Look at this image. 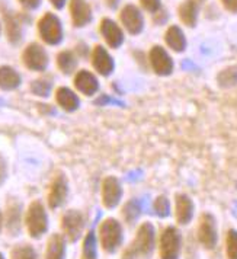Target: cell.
I'll return each mask as SVG.
<instances>
[{"mask_svg": "<svg viewBox=\"0 0 237 259\" xmlns=\"http://www.w3.org/2000/svg\"><path fill=\"white\" fill-rule=\"evenodd\" d=\"M225 253H227V259H237V230L234 229L227 232Z\"/></svg>", "mask_w": 237, "mask_h": 259, "instance_id": "83f0119b", "label": "cell"}, {"mask_svg": "<svg viewBox=\"0 0 237 259\" xmlns=\"http://www.w3.org/2000/svg\"><path fill=\"white\" fill-rule=\"evenodd\" d=\"M92 63H93V67L96 69V71L102 76H109L115 69L114 59L111 57L107 48L102 47V46H96L95 50H93Z\"/></svg>", "mask_w": 237, "mask_h": 259, "instance_id": "5bb4252c", "label": "cell"}, {"mask_svg": "<svg viewBox=\"0 0 237 259\" xmlns=\"http://www.w3.org/2000/svg\"><path fill=\"white\" fill-rule=\"evenodd\" d=\"M0 259H5V256H3V255H2V253H0Z\"/></svg>", "mask_w": 237, "mask_h": 259, "instance_id": "ab89813d", "label": "cell"}, {"mask_svg": "<svg viewBox=\"0 0 237 259\" xmlns=\"http://www.w3.org/2000/svg\"><path fill=\"white\" fill-rule=\"evenodd\" d=\"M160 258L162 259H178L182 250V236L176 227L169 226L163 230L160 236Z\"/></svg>", "mask_w": 237, "mask_h": 259, "instance_id": "5b68a950", "label": "cell"}, {"mask_svg": "<svg viewBox=\"0 0 237 259\" xmlns=\"http://www.w3.org/2000/svg\"><path fill=\"white\" fill-rule=\"evenodd\" d=\"M194 217V202L186 194H179L176 197V220L179 224L186 226Z\"/></svg>", "mask_w": 237, "mask_h": 259, "instance_id": "ac0fdd59", "label": "cell"}, {"mask_svg": "<svg viewBox=\"0 0 237 259\" xmlns=\"http://www.w3.org/2000/svg\"><path fill=\"white\" fill-rule=\"evenodd\" d=\"M149 59H150V64H152L153 70L159 76H169V74H172V71L175 69L173 59L170 57L166 48L160 47V46H154L150 50Z\"/></svg>", "mask_w": 237, "mask_h": 259, "instance_id": "30bf717a", "label": "cell"}, {"mask_svg": "<svg viewBox=\"0 0 237 259\" xmlns=\"http://www.w3.org/2000/svg\"><path fill=\"white\" fill-rule=\"evenodd\" d=\"M223 76H227V79L220 80L221 83H228V84H234L237 82V69H230V70H224L221 73Z\"/></svg>", "mask_w": 237, "mask_h": 259, "instance_id": "d6a6232c", "label": "cell"}, {"mask_svg": "<svg viewBox=\"0 0 237 259\" xmlns=\"http://www.w3.org/2000/svg\"><path fill=\"white\" fill-rule=\"evenodd\" d=\"M124 240L122 226L115 219H107L99 227V242L104 250L109 253L115 252Z\"/></svg>", "mask_w": 237, "mask_h": 259, "instance_id": "3957f363", "label": "cell"}, {"mask_svg": "<svg viewBox=\"0 0 237 259\" xmlns=\"http://www.w3.org/2000/svg\"><path fill=\"white\" fill-rule=\"evenodd\" d=\"M6 163H5V160L0 157V185L5 182V179H6Z\"/></svg>", "mask_w": 237, "mask_h": 259, "instance_id": "d590c367", "label": "cell"}, {"mask_svg": "<svg viewBox=\"0 0 237 259\" xmlns=\"http://www.w3.org/2000/svg\"><path fill=\"white\" fill-rule=\"evenodd\" d=\"M221 3L228 12L237 13V0H221Z\"/></svg>", "mask_w": 237, "mask_h": 259, "instance_id": "e575fe53", "label": "cell"}, {"mask_svg": "<svg viewBox=\"0 0 237 259\" xmlns=\"http://www.w3.org/2000/svg\"><path fill=\"white\" fill-rule=\"evenodd\" d=\"M2 224H3V215H2V212H0V230H2Z\"/></svg>", "mask_w": 237, "mask_h": 259, "instance_id": "f35d334b", "label": "cell"}, {"mask_svg": "<svg viewBox=\"0 0 237 259\" xmlns=\"http://www.w3.org/2000/svg\"><path fill=\"white\" fill-rule=\"evenodd\" d=\"M47 259H64L66 258V239L61 235H53L48 240Z\"/></svg>", "mask_w": 237, "mask_h": 259, "instance_id": "603a6c76", "label": "cell"}, {"mask_svg": "<svg viewBox=\"0 0 237 259\" xmlns=\"http://www.w3.org/2000/svg\"><path fill=\"white\" fill-rule=\"evenodd\" d=\"M22 60H24V64L28 69L35 71L45 70L48 66V61H50L45 48L39 46V44H36V42H32V44H29L28 47L25 48Z\"/></svg>", "mask_w": 237, "mask_h": 259, "instance_id": "9c48e42d", "label": "cell"}, {"mask_svg": "<svg viewBox=\"0 0 237 259\" xmlns=\"http://www.w3.org/2000/svg\"><path fill=\"white\" fill-rule=\"evenodd\" d=\"M5 28H6V35L11 44L16 46L22 41L24 31H22V24L21 21L12 15V13H5Z\"/></svg>", "mask_w": 237, "mask_h": 259, "instance_id": "ffe728a7", "label": "cell"}, {"mask_svg": "<svg viewBox=\"0 0 237 259\" xmlns=\"http://www.w3.org/2000/svg\"><path fill=\"white\" fill-rule=\"evenodd\" d=\"M70 15L73 25L77 28H83L92 22V8L86 0H71Z\"/></svg>", "mask_w": 237, "mask_h": 259, "instance_id": "7c38bea8", "label": "cell"}, {"mask_svg": "<svg viewBox=\"0 0 237 259\" xmlns=\"http://www.w3.org/2000/svg\"><path fill=\"white\" fill-rule=\"evenodd\" d=\"M69 194V187H67V181L64 177H57L53 184L51 188L48 192V204L51 208H59L60 205H63V202L67 198Z\"/></svg>", "mask_w": 237, "mask_h": 259, "instance_id": "9a60e30c", "label": "cell"}, {"mask_svg": "<svg viewBox=\"0 0 237 259\" xmlns=\"http://www.w3.org/2000/svg\"><path fill=\"white\" fill-rule=\"evenodd\" d=\"M165 41H166L167 47L170 48L172 51H175V53H183L188 47V41H186L185 32L178 25H170L167 28L166 34H165Z\"/></svg>", "mask_w": 237, "mask_h": 259, "instance_id": "e0dca14e", "label": "cell"}, {"mask_svg": "<svg viewBox=\"0 0 237 259\" xmlns=\"http://www.w3.org/2000/svg\"><path fill=\"white\" fill-rule=\"evenodd\" d=\"M26 229L31 237L34 239H39L41 236L47 232L48 229V215L42 202L39 201H34L28 211H26Z\"/></svg>", "mask_w": 237, "mask_h": 259, "instance_id": "277c9868", "label": "cell"}, {"mask_svg": "<svg viewBox=\"0 0 237 259\" xmlns=\"http://www.w3.org/2000/svg\"><path fill=\"white\" fill-rule=\"evenodd\" d=\"M99 31H101L104 39L107 41V44L111 48H119L124 44V39H125L124 31L115 21H112L109 18L102 19Z\"/></svg>", "mask_w": 237, "mask_h": 259, "instance_id": "8fae6325", "label": "cell"}, {"mask_svg": "<svg viewBox=\"0 0 237 259\" xmlns=\"http://www.w3.org/2000/svg\"><path fill=\"white\" fill-rule=\"evenodd\" d=\"M198 239L205 249H214L217 246L218 229H217V222H215L213 214L205 212L201 215L200 226H198Z\"/></svg>", "mask_w": 237, "mask_h": 259, "instance_id": "8992f818", "label": "cell"}, {"mask_svg": "<svg viewBox=\"0 0 237 259\" xmlns=\"http://www.w3.org/2000/svg\"><path fill=\"white\" fill-rule=\"evenodd\" d=\"M57 102L63 106L66 111H74L79 108V98L69 88H60L57 91Z\"/></svg>", "mask_w": 237, "mask_h": 259, "instance_id": "cb8c5ba5", "label": "cell"}, {"mask_svg": "<svg viewBox=\"0 0 237 259\" xmlns=\"http://www.w3.org/2000/svg\"><path fill=\"white\" fill-rule=\"evenodd\" d=\"M122 197V188L117 178L109 177L104 181L102 185V201L107 208H114L117 207Z\"/></svg>", "mask_w": 237, "mask_h": 259, "instance_id": "4fadbf2b", "label": "cell"}, {"mask_svg": "<svg viewBox=\"0 0 237 259\" xmlns=\"http://www.w3.org/2000/svg\"><path fill=\"white\" fill-rule=\"evenodd\" d=\"M38 34L48 46H59L64 38L63 24L54 13H45L38 22Z\"/></svg>", "mask_w": 237, "mask_h": 259, "instance_id": "7a4b0ae2", "label": "cell"}, {"mask_svg": "<svg viewBox=\"0 0 237 259\" xmlns=\"http://www.w3.org/2000/svg\"><path fill=\"white\" fill-rule=\"evenodd\" d=\"M19 3L24 6L26 11H36L41 6L42 0H19Z\"/></svg>", "mask_w": 237, "mask_h": 259, "instance_id": "836d02e7", "label": "cell"}, {"mask_svg": "<svg viewBox=\"0 0 237 259\" xmlns=\"http://www.w3.org/2000/svg\"><path fill=\"white\" fill-rule=\"evenodd\" d=\"M12 259H38L35 249L29 245H21L12 250Z\"/></svg>", "mask_w": 237, "mask_h": 259, "instance_id": "f1b7e54d", "label": "cell"}, {"mask_svg": "<svg viewBox=\"0 0 237 259\" xmlns=\"http://www.w3.org/2000/svg\"><path fill=\"white\" fill-rule=\"evenodd\" d=\"M6 227L12 236L19 233L21 230V204L11 202L6 208Z\"/></svg>", "mask_w": 237, "mask_h": 259, "instance_id": "44dd1931", "label": "cell"}, {"mask_svg": "<svg viewBox=\"0 0 237 259\" xmlns=\"http://www.w3.org/2000/svg\"><path fill=\"white\" fill-rule=\"evenodd\" d=\"M154 212L159 217H167L170 214V202L166 197H157L154 201Z\"/></svg>", "mask_w": 237, "mask_h": 259, "instance_id": "f546056e", "label": "cell"}, {"mask_svg": "<svg viewBox=\"0 0 237 259\" xmlns=\"http://www.w3.org/2000/svg\"><path fill=\"white\" fill-rule=\"evenodd\" d=\"M74 84L77 91L84 95H93L99 89V83L93 73L87 70H80L74 77Z\"/></svg>", "mask_w": 237, "mask_h": 259, "instance_id": "d6986e66", "label": "cell"}, {"mask_svg": "<svg viewBox=\"0 0 237 259\" xmlns=\"http://www.w3.org/2000/svg\"><path fill=\"white\" fill-rule=\"evenodd\" d=\"M61 229H63L64 236L70 242L79 240L84 229L83 214L80 211H76V210L67 211L61 219Z\"/></svg>", "mask_w": 237, "mask_h": 259, "instance_id": "ba28073f", "label": "cell"}, {"mask_svg": "<svg viewBox=\"0 0 237 259\" xmlns=\"http://www.w3.org/2000/svg\"><path fill=\"white\" fill-rule=\"evenodd\" d=\"M31 91L38 96H48L51 92V83L47 80H35L31 86Z\"/></svg>", "mask_w": 237, "mask_h": 259, "instance_id": "4dcf8cb0", "label": "cell"}, {"mask_svg": "<svg viewBox=\"0 0 237 259\" xmlns=\"http://www.w3.org/2000/svg\"><path fill=\"white\" fill-rule=\"evenodd\" d=\"M21 84V74L11 66L0 67V88L5 91L16 89Z\"/></svg>", "mask_w": 237, "mask_h": 259, "instance_id": "7402d4cb", "label": "cell"}, {"mask_svg": "<svg viewBox=\"0 0 237 259\" xmlns=\"http://www.w3.org/2000/svg\"><path fill=\"white\" fill-rule=\"evenodd\" d=\"M82 259H98L96 250V237L93 232H89L83 242V258Z\"/></svg>", "mask_w": 237, "mask_h": 259, "instance_id": "4316f807", "label": "cell"}, {"mask_svg": "<svg viewBox=\"0 0 237 259\" xmlns=\"http://www.w3.org/2000/svg\"><path fill=\"white\" fill-rule=\"evenodd\" d=\"M118 3H119V0H107V5L109 9H117Z\"/></svg>", "mask_w": 237, "mask_h": 259, "instance_id": "74e56055", "label": "cell"}, {"mask_svg": "<svg viewBox=\"0 0 237 259\" xmlns=\"http://www.w3.org/2000/svg\"><path fill=\"white\" fill-rule=\"evenodd\" d=\"M57 64L64 74H71L77 69V59L71 51H61L57 57Z\"/></svg>", "mask_w": 237, "mask_h": 259, "instance_id": "d4e9b609", "label": "cell"}, {"mask_svg": "<svg viewBox=\"0 0 237 259\" xmlns=\"http://www.w3.org/2000/svg\"><path fill=\"white\" fill-rule=\"evenodd\" d=\"M154 240H156V233H154L153 224L143 223L137 232L135 239L132 240V245L125 252L124 258L135 259V256L149 258L154 250Z\"/></svg>", "mask_w": 237, "mask_h": 259, "instance_id": "6da1fadb", "label": "cell"}, {"mask_svg": "<svg viewBox=\"0 0 237 259\" xmlns=\"http://www.w3.org/2000/svg\"><path fill=\"white\" fill-rule=\"evenodd\" d=\"M178 15L182 24L186 25L188 28H195L198 24V18H200L198 0H185L183 3H180Z\"/></svg>", "mask_w": 237, "mask_h": 259, "instance_id": "2e32d148", "label": "cell"}, {"mask_svg": "<svg viewBox=\"0 0 237 259\" xmlns=\"http://www.w3.org/2000/svg\"><path fill=\"white\" fill-rule=\"evenodd\" d=\"M119 19L122 26L131 35H138L144 29V16L140 8H137L135 5H125L119 13Z\"/></svg>", "mask_w": 237, "mask_h": 259, "instance_id": "52a82bcc", "label": "cell"}, {"mask_svg": "<svg viewBox=\"0 0 237 259\" xmlns=\"http://www.w3.org/2000/svg\"><path fill=\"white\" fill-rule=\"evenodd\" d=\"M50 3H51L57 11H60V9H63V8L66 6L67 0H50Z\"/></svg>", "mask_w": 237, "mask_h": 259, "instance_id": "8d00e7d4", "label": "cell"}, {"mask_svg": "<svg viewBox=\"0 0 237 259\" xmlns=\"http://www.w3.org/2000/svg\"><path fill=\"white\" fill-rule=\"evenodd\" d=\"M140 214H141V205L138 201L135 200L128 201L122 210V217L125 219L127 223H132L134 220H137Z\"/></svg>", "mask_w": 237, "mask_h": 259, "instance_id": "484cf974", "label": "cell"}, {"mask_svg": "<svg viewBox=\"0 0 237 259\" xmlns=\"http://www.w3.org/2000/svg\"><path fill=\"white\" fill-rule=\"evenodd\" d=\"M0 35H2V24H0Z\"/></svg>", "mask_w": 237, "mask_h": 259, "instance_id": "60d3db41", "label": "cell"}, {"mask_svg": "<svg viewBox=\"0 0 237 259\" xmlns=\"http://www.w3.org/2000/svg\"><path fill=\"white\" fill-rule=\"evenodd\" d=\"M141 2V6L144 11L150 13L159 12L162 9V2L160 0H140Z\"/></svg>", "mask_w": 237, "mask_h": 259, "instance_id": "1f68e13d", "label": "cell"}]
</instances>
